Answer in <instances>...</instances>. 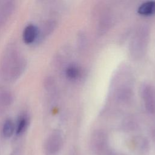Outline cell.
<instances>
[{
  "instance_id": "6da1fadb",
  "label": "cell",
  "mask_w": 155,
  "mask_h": 155,
  "mask_svg": "<svg viewBox=\"0 0 155 155\" xmlns=\"http://www.w3.org/2000/svg\"><path fill=\"white\" fill-rule=\"evenodd\" d=\"M27 66L24 55L15 46L5 49L0 61V75L8 82L17 81L23 74Z\"/></svg>"
},
{
  "instance_id": "7a4b0ae2",
  "label": "cell",
  "mask_w": 155,
  "mask_h": 155,
  "mask_svg": "<svg viewBox=\"0 0 155 155\" xmlns=\"http://www.w3.org/2000/svg\"><path fill=\"white\" fill-rule=\"evenodd\" d=\"M149 32L145 27L139 28L134 33L130 45V53L134 59H140L146 50Z\"/></svg>"
},
{
  "instance_id": "3957f363",
  "label": "cell",
  "mask_w": 155,
  "mask_h": 155,
  "mask_svg": "<svg viewBox=\"0 0 155 155\" xmlns=\"http://www.w3.org/2000/svg\"><path fill=\"white\" fill-rule=\"evenodd\" d=\"M141 96L145 110L147 112L153 113L155 110V97L152 87L149 84L143 85Z\"/></svg>"
},
{
  "instance_id": "277c9868",
  "label": "cell",
  "mask_w": 155,
  "mask_h": 155,
  "mask_svg": "<svg viewBox=\"0 0 155 155\" xmlns=\"http://www.w3.org/2000/svg\"><path fill=\"white\" fill-rule=\"evenodd\" d=\"M16 2L7 0L0 2V28H2L13 15L16 9Z\"/></svg>"
},
{
  "instance_id": "5b68a950",
  "label": "cell",
  "mask_w": 155,
  "mask_h": 155,
  "mask_svg": "<svg viewBox=\"0 0 155 155\" xmlns=\"http://www.w3.org/2000/svg\"><path fill=\"white\" fill-rule=\"evenodd\" d=\"M22 38L23 42L27 44L38 43L39 39V27L34 24H28L24 28Z\"/></svg>"
},
{
  "instance_id": "8992f818",
  "label": "cell",
  "mask_w": 155,
  "mask_h": 155,
  "mask_svg": "<svg viewBox=\"0 0 155 155\" xmlns=\"http://www.w3.org/2000/svg\"><path fill=\"white\" fill-rule=\"evenodd\" d=\"M57 22L54 19H48L44 21L39 27L38 42H42L51 35L56 27Z\"/></svg>"
},
{
  "instance_id": "52a82bcc",
  "label": "cell",
  "mask_w": 155,
  "mask_h": 155,
  "mask_svg": "<svg viewBox=\"0 0 155 155\" xmlns=\"http://www.w3.org/2000/svg\"><path fill=\"white\" fill-rule=\"evenodd\" d=\"M14 101L13 93L7 89L0 88V113L7 110Z\"/></svg>"
},
{
  "instance_id": "ba28073f",
  "label": "cell",
  "mask_w": 155,
  "mask_h": 155,
  "mask_svg": "<svg viewBox=\"0 0 155 155\" xmlns=\"http://www.w3.org/2000/svg\"><path fill=\"white\" fill-rule=\"evenodd\" d=\"M106 143L107 137L103 132L99 131L94 133L91 137V145L95 151L99 152L103 150Z\"/></svg>"
},
{
  "instance_id": "9c48e42d",
  "label": "cell",
  "mask_w": 155,
  "mask_h": 155,
  "mask_svg": "<svg viewBox=\"0 0 155 155\" xmlns=\"http://www.w3.org/2000/svg\"><path fill=\"white\" fill-rule=\"evenodd\" d=\"M30 118L27 112L20 113L15 123V133L17 135H21L27 130L29 124Z\"/></svg>"
},
{
  "instance_id": "30bf717a",
  "label": "cell",
  "mask_w": 155,
  "mask_h": 155,
  "mask_svg": "<svg viewBox=\"0 0 155 155\" xmlns=\"http://www.w3.org/2000/svg\"><path fill=\"white\" fill-rule=\"evenodd\" d=\"M62 137L60 133L55 131L53 133L48 139V147L51 152H56L61 147Z\"/></svg>"
},
{
  "instance_id": "8fae6325",
  "label": "cell",
  "mask_w": 155,
  "mask_h": 155,
  "mask_svg": "<svg viewBox=\"0 0 155 155\" xmlns=\"http://www.w3.org/2000/svg\"><path fill=\"white\" fill-rule=\"evenodd\" d=\"M137 12L142 16H150L155 13V1H148L142 4L137 8Z\"/></svg>"
},
{
  "instance_id": "7c38bea8",
  "label": "cell",
  "mask_w": 155,
  "mask_h": 155,
  "mask_svg": "<svg viewBox=\"0 0 155 155\" xmlns=\"http://www.w3.org/2000/svg\"><path fill=\"white\" fill-rule=\"evenodd\" d=\"M111 24V17L110 14L108 13H104L99 21L97 26V30L99 33L101 34L105 33L108 28H110Z\"/></svg>"
},
{
  "instance_id": "4fadbf2b",
  "label": "cell",
  "mask_w": 155,
  "mask_h": 155,
  "mask_svg": "<svg viewBox=\"0 0 155 155\" xmlns=\"http://www.w3.org/2000/svg\"><path fill=\"white\" fill-rule=\"evenodd\" d=\"M81 73V69L76 64H70L65 69V75L70 80L77 79L80 76Z\"/></svg>"
},
{
  "instance_id": "5bb4252c",
  "label": "cell",
  "mask_w": 155,
  "mask_h": 155,
  "mask_svg": "<svg viewBox=\"0 0 155 155\" xmlns=\"http://www.w3.org/2000/svg\"><path fill=\"white\" fill-rule=\"evenodd\" d=\"M2 132L3 136L6 138H9L13 136L15 132V123L10 119H7L3 125L2 128Z\"/></svg>"
},
{
  "instance_id": "9a60e30c",
  "label": "cell",
  "mask_w": 155,
  "mask_h": 155,
  "mask_svg": "<svg viewBox=\"0 0 155 155\" xmlns=\"http://www.w3.org/2000/svg\"><path fill=\"white\" fill-rule=\"evenodd\" d=\"M84 33H81L80 35H79V37L78 38V40H79V48H82L84 47L85 45L86 44V37H85V35H83Z\"/></svg>"
}]
</instances>
